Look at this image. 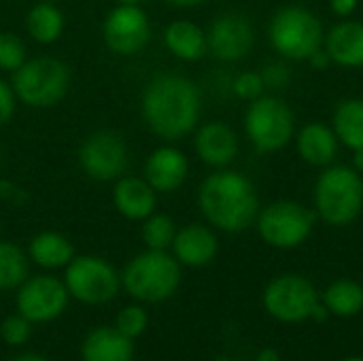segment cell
<instances>
[{
	"label": "cell",
	"mask_w": 363,
	"mask_h": 361,
	"mask_svg": "<svg viewBox=\"0 0 363 361\" xmlns=\"http://www.w3.org/2000/svg\"><path fill=\"white\" fill-rule=\"evenodd\" d=\"M202 113V96L198 85L174 72L153 77L140 98V115L145 126L162 140L174 143L198 128Z\"/></svg>",
	"instance_id": "obj_1"
},
{
	"label": "cell",
	"mask_w": 363,
	"mask_h": 361,
	"mask_svg": "<svg viewBox=\"0 0 363 361\" xmlns=\"http://www.w3.org/2000/svg\"><path fill=\"white\" fill-rule=\"evenodd\" d=\"M198 206L215 230L238 234L255 223L259 196L251 179L236 170L219 168L202 181L198 189Z\"/></svg>",
	"instance_id": "obj_2"
},
{
	"label": "cell",
	"mask_w": 363,
	"mask_h": 361,
	"mask_svg": "<svg viewBox=\"0 0 363 361\" xmlns=\"http://www.w3.org/2000/svg\"><path fill=\"white\" fill-rule=\"evenodd\" d=\"M315 211L332 228L351 226L363 211V177L349 166H328L315 183Z\"/></svg>",
	"instance_id": "obj_3"
},
{
	"label": "cell",
	"mask_w": 363,
	"mask_h": 361,
	"mask_svg": "<svg viewBox=\"0 0 363 361\" xmlns=\"http://www.w3.org/2000/svg\"><path fill=\"white\" fill-rule=\"evenodd\" d=\"M121 285L138 302H166L181 285V264L168 251L147 249L128 262L121 272Z\"/></svg>",
	"instance_id": "obj_4"
},
{
	"label": "cell",
	"mask_w": 363,
	"mask_h": 361,
	"mask_svg": "<svg viewBox=\"0 0 363 361\" xmlns=\"http://www.w3.org/2000/svg\"><path fill=\"white\" fill-rule=\"evenodd\" d=\"M11 74L17 100L30 109H51L60 104L70 89V70L57 57L40 55L26 60Z\"/></svg>",
	"instance_id": "obj_5"
},
{
	"label": "cell",
	"mask_w": 363,
	"mask_h": 361,
	"mask_svg": "<svg viewBox=\"0 0 363 361\" xmlns=\"http://www.w3.org/2000/svg\"><path fill=\"white\" fill-rule=\"evenodd\" d=\"M268 38L281 57L304 62L323 47L325 32L313 11L304 6H283L270 19Z\"/></svg>",
	"instance_id": "obj_6"
},
{
	"label": "cell",
	"mask_w": 363,
	"mask_h": 361,
	"mask_svg": "<svg viewBox=\"0 0 363 361\" xmlns=\"http://www.w3.org/2000/svg\"><path fill=\"white\" fill-rule=\"evenodd\" d=\"M245 134L257 153H277L296 136V117L285 100L259 96L245 113Z\"/></svg>",
	"instance_id": "obj_7"
},
{
	"label": "cell",
	"mask_w": 363,
	"mask_h": 361,
	"mask_svg": "<svg viewBox=\"0 0 363 361\" xmlns=\"http://www.w3.org/2000/svg\"><path fill=\"white\" fill-rule=\"evenodd\" d=\"M317 213L296 200H279L257 213L255 226L262 240L274 249H296L308 240Z\"/></svg>",
	"instance_id": "obj_8"
},
{
	"label": "cell",
	"mask_w": 363,
	"mask_h": 361,
	"mask_svg": "<svg viewBox=\"0 0 363 361\" xmlns=\"http://www.w3.org/2000/svg\"><path fill=\"white\" fill-rule=\"evenodd\" d=\"M64 285L68 294L87 306L108 304L121 287L117 270L98 255H74L66 266Z\"/></svg>",
	"instance_id": "obj_9"
},
{
	"label": "cell",
	"mask_w": 363,
	"mask_h": 361,
	"mask_svg": "<svg viewBox=\"0 0 363 361\" xmlns=\"http://www.w3.org/2000/svg\"><path fill=\"white\" fill-rule=\"evenodd\" d=\"M79 166L81 170L100 183H115L125 174L130 164V153L125 140L113 130L91 132L79 147Z\"/></svg>",
	"instance_id": "obj_10"
},
{
	"label": "cell",
	"mask_w": 363,
	"mask_h": 361,
	"mask_svg": "<svg viewBox=\"0 0 363 361\" xmlns=\"http://www.w3.org/2000/svg\"><path fill=\"white\" fill-rule=\"evenodd\" d=\"M102 40L121 57L140 53L151 40V21L140 4H117L102 21Z\"/></svg>",
	"instance_id": "obj_11"
},
{
	"label": "cell",
	"mask_w": 363,
	"mask_h": 361,
	"mask_svg": "<svg viewBox=\"0 0 363 361\" xmlns=\"http://www.w3.org/2000/svg\"><path fill=\"white\" fill-rule=\"evenodd\" d=\"M319 302L315 285L300 274H283L268 283L264 291L266 311L283 323H302L311 319Z\"/></svg>",
	"instance_id": "obj_12"
},
{
	"label": "cell",
	"mask_w": 363,
	"mask_h": 361,
	"mask_svg": "<svg viewBox=\"0 0 363 361\" xmlns=\"http://www.w3.org/2000/svg\"><path fill=\"white\" fill-rule=\"evenodd\" d=\"M66 285L49 274L28 277L17 289V313L32 323H49L68 306Z\"/></svg>",
	"instance_id": "obj_13"
},
{
	"label": "cell",
	"mask_w": 363,
	"mask_h": 361,
	"mask_svg": "<svg viewBox=\"0 0 363 361\" xmlns=\"http://www.w3.org/2000/svg\"><path fill=\"white\" fill-rule=\"evenodd\" d=\"M208 53L221 62L245 60L255 45V30L251 21L240 13L219 15L206 30Z\"/></svg>",
	"instance_id": "obj_14"
},
{
	"label": "cell",
	"mask_w": 363,
	"mask_h": 361,
	"mask_svg": "<svg viewBox=\"0 0 363 361\" xmlns=\"http://www.w3.org/2000/svg\"><path fill=\"white\" fill-rule=\"evenodd\" d=\"M143 172L145 181L157 194H174L185 185L189 177V160L181 149L162 145L149 153Z\"/></svg>",
	"instance_id": "obj_15"
},
{
	"label": "cell",
	"mask_w": 363,
	"mask_h": 361,
	"mask_svg": "<svg viewBox=\"0 0 363 361\" xmlns=\"http://www.w3.org/2000/svg\"><path fill=\"white\" fill-rule=\"evenodd\" d=\"M194 149L200 162L211 168H228L238 155V136L223 121H208L196 130Z\"/></svg>",
	"instance_id": "obj_16"
},
{
	"label": "cell",
	"mask_w": 363,
	"mask_h": 361,
	"mask_svg": "<svg viewBox=\"0 0 363 361\" xmlns=\"http://www.w3.org/2000/svg\"><path fill=\"white\" fill-rule=\"evenodd\" d=\"M113 206L130 221H145L157 209V191L145 181V177L123 174L113 183Z\"/></svg>",
	"instance_id": "obj_17"
},
{
	"label": "cell",
	"mask_w": 363,
	"mask_h": 361,
	"mask_svg": "<svg viewBox=\"0 0 363 361\" xmlns=\"http://www.w3.org/2000/svg\"><path fill=\"white\" fill-rule=\"evenodd\" d=\"M170 249L179 264L189 266V268H202V266H208L217 257L219 238L213 232V228L204 223H189L177 230V236Z\"/></svg>",
	"instance_id": "obj_18"
},
{
	"label": "cell",
	"mask_w": 363,
	"mask_h": 361,
	"mask_svg": "<svg viewBox=\"0 0 363 361\" xmlns=\"http://www.w3.org/2000/svg\"><path fill=\"white\" fill-rule=\"evenodd\" d=\"M323 49L330 53L332 64L342 68H363V23L345 19L336 23L323 40Z\"/></svg>",
	"instance_id": "obj_19"
},
{
	"label": "cell",
	"mask_w": 363,
	"mask_h": 361,
	"mask_svg": "<svg viewBox=\"0 0 363 361\" xmlns=\"http://www.w3.org/2000/svg\"><path fill=\"white\" fill-rule=\"evenodd\" d=\"M298 153L315 168H328L338 155V138L332 126L321 121H311L298 132Z\"/></svg>",
	"instance_id": "obj_20"
},
{
	"label": "cell",
	"mask_w": 363,
	"mask_h": 361,
	"mask_svg": "<svg viewBox=\"0 0 363 361\" xmlns=\"http://www.w3.org/2000/svg\"><path fill=\"white\" fill-rule=\"evenodd\" d=\"M83 361H132L134 345L132 338L123 336L115 326L91 330L81 345Z\"/></svg>",
	"instance_id": "obj_21"
},
{
	"label": "cell",
	"mask_w": 363,
	"mask_h": 361,
	"mask_svg": "<svg viewBox=\"0 0 363 361\" xmlns=\"http://www.w3.org/2000/svg\"><path fill=\"white\" fill-rule=\"evenodd\" d=\"M164 45L183 62H198L208 53L206 32L189 19H177L168 23L164 30Z\"/></svg>",
	"instance_id": "obj_22"
},
{
	"label": "cell",
	"mask_w": 363,
	"mask_h": 361,
	"mask_svg": "<svg viewBox=\"0 0 363 361\" xmlns=\"http://www.w3.org/2000/svg\"><path fill=\"white\" fill-rule=\"evenodd\" d=\"M28 257L38 268L57 270V268H66L72 262L74 247L64 234L47 230V232L32 236V240L28 245Z\"/></svg>",
	"instance_id": "obj_23"
},
{
	"label": "cell",
	"mask_w": 363,
	"mask_h": 361,
	"mask_svg": "<svg viewBox=\"0 0 363 361\" xmlns=\"http://www.w3.org/2000/svg\"><path fill=\"white\" fill-rule=\"evenodd\" d=\"M64 26H66L64 13L60 11V6L55 2H49V0L34 4L26 15L28 36L38 45L57 43L60 36L64 34Z\"/></svg>",
	"instance_id": "obj_24"
},
{
	"label": "cell",
	"mask_w": 363,
	"mask_h": 361,
	"mask_svg": "<svg viewBox=\"0 0 363 361\" xmlns=\"http://www.w3.org/2000/svg\"><path fill=\"white\" fill-rule=\"evenodd\" d=\"M332 130L338 143L351 151L363 149V98H349L336 106Z\"/></svg>",
	"instance_id": "obj_25"
},
{
	"label": "cell",
	"mask_w": 363,
	"mask_h": 361,
	"mask_svg": "<svg viewBox=\"0 0 363 361\" xmlns=\"http://www.w3.org/2000/svg\"><path fill=\"white\" fill-rule=\"evenodd\" d=\"M323 304L336 317H355L363 311V287L351 279H338L325 289Z\"/></svg>",
	"instance_id": "obj_26"
},
{
	"label": "cell",
	"mask_w": 363,
	"mask_h": 361,
	"mask_svg": "<svg viewBox=\"0 0 363 361\" xmlns=\"http://www.w3.org/2000/svg\"><path fill=\"white\" fill-rule=\"evenodd\" d=\"M30 277V257L17 245L0 240V291H13Z\"/></svg>",
	"instance_id": "obj_27"
},
{
	"label": "cell",
	"mask_w": 363,
	"mask_h": 361,
	"mask_svg": "<svg viewBox=\"0 0 363 361\" xmlns=\"http://www.w3.org/2000/svg\"><path fill=\"white\" fill-rule=\"evenodd\" d=\"M143 243L153 251H168L177 236V223L170 215L153 213L143 221Z\"/></svg>",
	"instance_id": "obj_28"
},
{
	"label": "cell",
	"mask_w": 363,
	"mask_h": 361,
	"mask_svg": "<svg viewBox=\"0 0 363 361\" xmlns=\"http://www.w3.org/2000/svg\"><path fill=\"white\" fill-rule=\"evenodd\" d=\"M28 60L23 40L13 32H0V70L15 72Z\"/></svg>",
	"instance_id": "obj_29"
},
{
	"label": "cell",
	"mask_w": 363,
	"mask_h": 361,
	"mask_svg": "<svg viewBox=\"0 0 363 361\" xmlns=\"http://www.w3.org/2000/svg\"><path fill=\"white\" fill-rule=\"evenodd\" d=\"M147 326H149L147 311L143 306H138V304H130V306L121 309L117 313V317H115V328L123 336H128L132 340L138 338V336H143L145 330H147Z\"/></svg>",
	"instance_id": "obj_30"
},
{
	"label": "cell",
	"mask_w": 363,
	"mask_h": 361,
	"mask_svg": "<svg viewBox=\"0 0 363 361\" xmlns=\"http://www.w3.org/2000/svg\"><path fill=\"white\" fill-rule=\"evenodd\" d=\"M32 334V321H28L23 315H9L0 326V336L11 347H21L30 340Z\"/></svg>",
	"instance_id": "obj_31"
},
{
	"label": "cell",
	"mask_w": 363,
	"mask_h": 361,
	"mask_svg": "<svg viewBox=\"0 0 363 361\" xmlns=\"http://www.w3.org/2000/svg\"><path fill=\"white\" fill-rule=\"evenodd\" d=\"M264 89H266V83L262 79V72H255V70H245L240 72L234 83H232V91L236 98L245 100V102H253L257 100L259 96H264Z\"/></svg>",
	"instance_id": "obj_32"
},
{
	"label": "cell",
	"mask_w": 363,
	"mask_h": 361,
	"mask_svg": "<svg viewBox=\"0 0 363 361\" xmlns=\"http://www.w3.org/2000/svg\"><path fill=\"white\" fill-rule=\"evenodd\" d=\"M262 79H264L266 87L281 89V87H285L291 81V68L285 62H270L268 66H264Z\"/></svg>",
	"instance_id": "obj_33"
},
{
	"label": "cell",
	"mask_w": 363,
	"mask_h": 361,
	"mask_svg": "<svg viewBox=\"0 0 363 361\" xmlns=\"http://www.w3.org/2000/svg\"><path fill=\"white\" fill-rule=\"evenodd\" d=\"M17 96L13 91L11 81L0 79V128L9 126L11 119L15 117V109H17Z\"/></svg>",
	"instance_id": "obj_34"
},
{
	"label": "cell",
	"mask_w": 363,
	"mask_h": 361,
	"mask_svg": "<svg viewBox=\"0 0 363 361\" xmlns=\"http://www.w3.org/2000/svg\"><path fill=\"white\" fill-rule=\"evenodd\" d=\"M0 200L9 202V204H23L28 200V194L23 187H19L17 183L9 181V179H0Z\"/></svg>",
	"instance_id": "obj_35"
},
{
	"label": "cell",
	"mask_w": 363,
	"mask_h": 361,
	"mask_svg": "<svg viewBox=\"0 0 363 361\" xmlns=\"http://www.w3.org/2000/svg\"><path fill=\"white\" fill-rule=\"evenodd\" d=\"M359 0H330V9L336 17H351L357 11Z\"/></svg>",
	"instance_id": "obj_36"
},
{
	"label": "cell",
	"mask_w": 363,
	"mask_h": 361,
	"mask_svg": "<svg viewBox=\"0 0 363 361\" xmlns=\"http://www.w3.org/2000/svg\"><path fill=\"white\" fill-rule=\"evenodd\" d=\"M315 70H328L330 68V64H332V57H330V53L321 47V49H317L308 60H306Z\"/></svg>",
	"instance_id": "obj_37"
},
{
	"label": "cell",
	"mask_w": 363,
	"mask_h": 361,
	"mask_svg": "<svg viewBox=\"0 0 363 361\" xmlns=\"http://www.w3.org/2000/svg\"><path fill=\"white\" fill-rule=\"evenodd\" d=\"M164 2L170 4V6H177V9H194V6H200L206 0H164Z\"/></svg>",
	"instance_id": "obj_38"
},
{
	"label": "cell",
	"mask_w": 363,
	"mask_h": 361,
	"mask_svg": "<svg viewBox=\"0 0 363 361\" xmlns=\"http://www.w3.org/2000/svg\"><path fill=\"white\" fill-rule=\"evenodd\" d=\"M353 168L363 174V149H357V151H353Z\"/></svg>",
	"instance_id": "obj_39"
},
{
	"label": "cell",
	"mask_w": 363,
	"mask_h": 361,
	"mask_svg": "<svg viewBox=\"0 0 363 361\" xmlns=\"http://www.w3.org/2000/svg\"><path fill=\"white\" fill-rule=\"evenodd\" d=\"M257 361H279V355H277V351L266 349V351H262V353H259Z\"/></svg>",
	"instance_id": "obj_40"
},
{
	"label": "cell",
	"mask_w": 363,
	"mask_h": 361,
	"mask_svg": "<svg viewBox=\"0 0 363 361\" xmlns=\"http://www.w3.org/2000/svg\"><path fill=\"white\" fill-rule=\"evenodd\" d=\"M11 361H47L45 357H40V355H32V353H26V355H19V357H15V360Z\"/></svg>",
	"instance_id": "obj_41"
},
{
	"label": "cell",
	"mask_w": 363,
	"mask_h": 361,
	"mask_svg": "<svg viewBox=\"0 0 363 361\" xmlns=\"http://www.w3.org/2000/svg\"><path fill=\"white\" fill-rule=\"evenodd\" d=\"M117 4H145V2H149V0H115Z\"/></svg>",
	"instance_id": "obj_42"
},
{
	"label": "cell",
	"mask_w": 363,
	"mask_h": 361,
	"mask_svg": "<svg viewBox=\"0 0 363 361\" xmlns=\"http://www.w3.org/2000/svg\"><path fill=\"white\" fill-rule=\"evenodd\" d=\"M345 361H363L362 357H349V360H345Z\"/></svg>",
	"instance_id": "obj_43"
},
{
	"label": "cell",
	"mask_w": 363,
	"mask_h": 361,
	"mask_svg": "<svg viewBox=\"0 0 363 361\" xmlns=\"http://www.w3.org/2000/svg\"><path fill=\"white\" fill-rule=\"evenodd\" d=\"M0 166H2V149H0Z\"/></svg>",
	"instance_id": "obj_44"
},
{
	"label": "cell",
	"mask_w": 363,
	"mask_h": 361,
	"mask_svg": "<svg viewBox=\"0 0 363 361\" xmlns=\"http://www.w3.org/2000/svg\"><path fill=\"white\" fill-rule=\"evenodd\" d=\"M49 2H62V0H49Z\"/></svg>",
	"instance_id": "obj_45"
}]
</instances>
